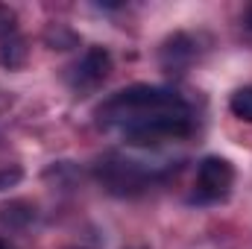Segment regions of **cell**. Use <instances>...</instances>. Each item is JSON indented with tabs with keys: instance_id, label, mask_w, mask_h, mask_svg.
I'll list each match as a JSON object with an SVG mask.
<instances>
[{
	"instance_id": "cell-2",
	"label": "cell",
	"mask_w": 252,
	"mask_h": 249,
	"mask_svg": "<svg viewBox=\"0 0 252 249\" xmlns=\"http://www.w3.org/2000/svg\"><path fill=\"white\" fill-rule=\"evenodd\" d=\"M94 179L106 187L109 193L115 196H138L144 193L153 182L161 179V173L156 170H147L144 164L124 158V156H103L97 164H94Z\"/></svg>"
},
{
	"instance_id": "cell-11",
	"label": "cell",
	"mask_w": 252,
	"mask_h": 249,
	"mask_svg": "<svg viewBox=\"0 0 252 249\" xmlns=\"http://www.w3.org/2000/svg\"><path fill=\"white\" fill-rule=\"evenodd\" d=\"M24 179V170L18 164H9V167H0V190H9Z\"/></svg>"
},
{
	"instance_id": "cell-7",
	"label": "cell",
	"mask_w": 252,
	"mask_h": 249,
	"mask_svg": "<svg viewBox=\"0 0 252 249\" xmlns=\"http://www.w3.org/2000/svg\"><path fill=\"white\" fill-rule=\"evenodd\" d=\"M27 53H30V47H27V38H24V35L12 32V35L0 38V64H3L6 70H18V67H24Z\"/></svg>"
},
{
	"instance_id": "cell-6",
	"label": "cell",
	"mask_w": 252,
	"mask_h": 249,
	"mask_svg": "<svg viewBox=\"0 0 252 249\" xmlns=\"http://www.w3.org/2000/svg\"><path fill=\"white\" fill-rule=\"evenodd\" d=\"M35 220V205L24 202V199H12L6 205H0V226L6 229H27Z\"/></svg>"
},
{
	"instance_id": "cell-12",
	"label": "cell",
	"mask_w": 252,
	"mask_h": 249,
	"mask_svg": "<svg viewBox=\"0 0 252 249\" xmlns=\"http://www.w3.org/2000/svg\"><path fill=\"white\" fill-rule=\"evenodd\" d=\"M244 30H247V32L252 35V6L247 9V12H244Z\"/></svg>"
},
{
	"instance_id": "cell-1",
	"label": "cell",
	"mask_w": 252,
	"mask_h": 249,
	"mask_svg": "<svg viewBox=\"0 0 252 249\" xmlns=\"http://www.w3.org/2000/svg\"><path fill=\"white\" fill-rule=\"evenodd\" d=\"M97 124L118 129L132 147H161L193 132L188 100L161 85H129L115 91L100 103Z\"/></svg>"
},
{
	"instance_id": "cell-9",
	"label": "cell",
	"mask_w": 252,
	"mask_h": 249,
	"mask_svg": "<svg viewBox=\"0 0 252 249\" xmlns=\"http://www.w3.org/2000/svg\"><path fill=\"white\" fill-rule=\"evenodd\" d=\"M44 41H47L53 50H70V47L79 44V38H76L67 27H62V24H53V27L44 32Z\"/></svg>"
},
{
	"instance_id": "cell-4",
	"label": "cell",
	"mask_w": 252,
	"mask_h": 249,
	"mask_svg": "<svg viewBox=\"0 0 252 249\" xmlns=\"http://www.w3.org/2000/svg\"><path fill=\"white\" fill-rule=\"evenodd\" d=\"M112 73V56L106 47H88L76 62L67 67L64 82L70 85L73 94H91L97 91Z\"/></svg>"
},
{
	"instance_id": "cell-5",
	"label": "cell",
	"mask_w": 252,
	"mask_h": 249,
	"mask_svg": "<svg viewBox=\"0 0 252 249\" xmlns=\"http://www.w3.org/2000/svg\"><path fill=\"white\" fill-rule=\"evenodd\" d=\"M199 59V41L188 32H176L161 44V67L167 73H185Z\"/></svg>"
},
{
	"instance_id": "cell-10",
	"label": "cell",
	"mask_w": 252,
	"mask_h": 249,
	"mask_svg": "<svg viewBox=\"0 0 252 249\" xmlns=\"http://www.w3.org/2000/svg\"><path fill=\"white\" fill-rule=\"evenodd\" d=\"M12 32H18V15H15V9L0 3V38H6Z\"/></svg>"
},
{
	"instance_id": "cell-3",
	"label": "cell",
	"mask_w": 252,
	"mask_h": 249,
	"mask_svg": "<svg viewBox=\"0 0 252 249\" xmlns=\"http://www.w3.org/2000/svg\"><path fill=\"white\" fill-rule=\"evenodd\" d=\"M232 185H235V167L220 156H208L196 167V182H193L190 202H199V205L220 202V199L229 196Z\"/></svg>"
},
{
	"instance_id": "cell-13",
	"label": "cell",
	"mask_w": 252,
	"mask_h": 249,
	"mask_svg": "<svg viewBox=\"0 0 252 249\" xmlns=\"http://www.w3.org/2000/svg\"><path fill=\"white\" fill-rule=\"evenodd\" d=\"M0 249H12V247H9V244H6V241H3V238H0Z\"/></svg>"
},
{
	"instance_id": "cell-8",
	"label": "cell",
	"mask_w": 252,
	"mask_h": 249,
	"mask_svg": "<svg viewBox=\"0 0 252 249\" xmlns=\"http://www.w3.org/2000/svg\"><path fill=\"white\" fill-rule=\"evenodd\" d=\"M229 109H232L235 118H241V121L252 124V85H244V88H238V91L232 94Z\"/></svg>"
}]
</instances>
